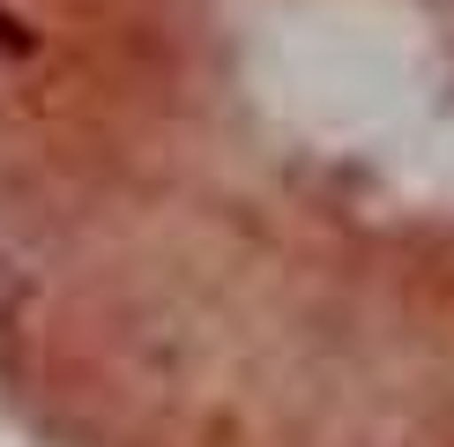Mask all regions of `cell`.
Instances as JSON below:
<instances>
[{
    "instance_id": "6da1fadb",
    "label": "cell",
    "mask_w": 454,
    "mask_h": 447,
    "mask_svg": "<svg viewBox=\"0 0 454 447\" xmlns=\"http://www.w3.org/2000/svg\"><path fill=\"white\" fill-rule=\"evenodd\" d=\"M0 52H30V30H23V23H15V15H8V8H0Z\"/></svg>"
}]
</instances>
